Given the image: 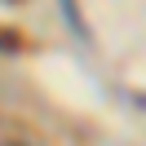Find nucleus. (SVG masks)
<instances>
[{
  "label": "nucleus",
  "instance_id": "f257e3e1",
  "mask_svg": "<svg viewBox=\"0 0 146 146\" xmlns=\"http://www.w3.org/2000/svg\"><path fill=\"white\" fill-rule=\"evenodd\" d=\"M0 49H5V53H18V49H22V36L9 31V27H0Z\"/></svg>",
  "mask_w": 146,
  "mask_h": 146
}]
</instances>
